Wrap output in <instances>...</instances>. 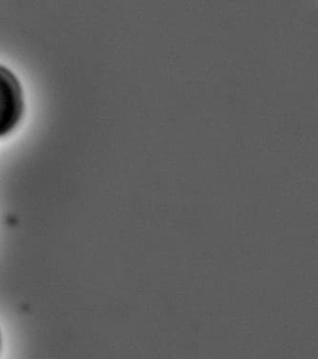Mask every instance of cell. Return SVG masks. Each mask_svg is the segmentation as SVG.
<instances>
[{
    "label": "cell",
    "mask_w": 318,
    "mask_h": 359,
    "mask_svg": "<svg viewBox=\"0 0 318 359\" xmlns=\"http://www.w3.org/2000/svg\"><path fill=\"white\" fill-rule=\"evenodd\" d=\"M24 114V93L18 77L0 65V138L12 133Z\"/></svg>",
    "instance_id": "cell-1"
},
{
    "label": "cell",
    "mask_w": 318,
    "mask_h": 359,
    "mask_svg": "<svg viewBox=\"0 0 318 359\" xmlns=\"http://www.w3.org/2000/svg\"><path fill=\"white\" fill-rule=\"evenodd\" d=\"M0 350H1V334H0Z\"/></svg>",
    "instance_id": "cell-2"
}]
</instances>
